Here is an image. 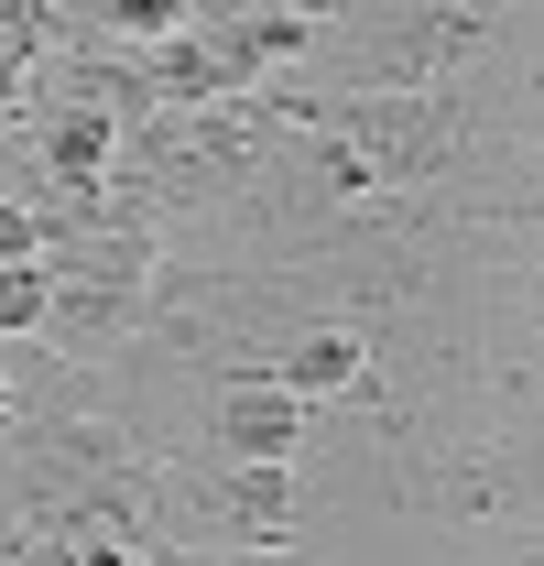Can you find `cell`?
Here are the masks:
<instances>
[{
	"label": "cell",
	"mask_w": 544,
	"mask_h": 566,
	"mask_svg": "<svg viewBox=\"0 0 544 566\" xmlns=\"http://www.w3.org/2000/svg\"><path fill=\"white\" fill-rule=\"evenodd\" d=\"M316 534V501L305 469L283 458H153V545L175 556H272V545H305Z\"/></svg>",
	"instance_id": "6da1fadb"
},
{
	"label": "cell",
	"mask_w": 544,
	"mask_h": 566,
	"mask_svg": "<svg viewBox=\"0 0 544 566\" xmlns=\"http://www.w3.org/2000/svg\"><path fill=\"white\" fill-rule=\"evenodd\" d=\"M164 273V240L132 218H55L44 229V349L76 370H109L132 349L142 305Z\"/></svg>",
	"instance_id": "7a4b0ae2"
},
{
	"label": "cell",
	"mask_w": 544,
	"mask_h": 566,
	"mask_svg": "<svg viewBox=\"0 0 544 566\" xmlns=\"http://www.w3.org/2000/svg\"><path fill=\"white\" fill-rule=\"evenodd\" d=\"M305 436H316V403H294L272 370H218L197 392V447L207 458H305Z\"/></svg>",
	"instance_id": "3957f363"
},
{
	"label": "cell",
	"mask_w": 544,
	"mask_h": 566,
	"mask_svg": "<svg viewBox=\"0 0 544 566\" xmlns=\"http://www.w3.org/2000/svg\"><path fill=\"white\" fill-rule=\"evenodd\" d=\"M197 22V0H87V33L109 44V55H142V44H164V33H186Z\"/></svg>",
	"instance_id": "277c9868"
},
{
	"label": "cell",
	"mask_w": 544,
	"mask_h": 566,
	"mask_svg": "<svg viewBox=\"0 0 544 566\" xmlns=\"http://www.w3.org/2000/svg\"><path fill=\"white\" fill-rule=\"evenodd\" d=\"M11 338H44V251L0 273V349H11Z\"/></svg>",
	"instance_id": "5b68a950"
},
{
	"label": "cell",
	"mask_w": 544,
	"mask_h": 566,
	"mask_svg": "<svg viewBox=\"0 0 544 566\" xmlns=\"http://www.w3.org/2000/svg\"><path fill=\"white\" fill-rule=\"evenodd\" d=\"M44 229H55L44 208H22V197H0V273H11V262H33V251H44Z\"/></svg>",
	"instance_id": "8992f818"
}]
</instances>
